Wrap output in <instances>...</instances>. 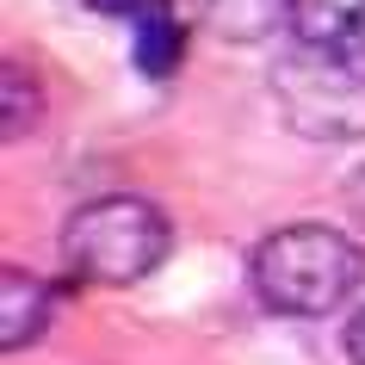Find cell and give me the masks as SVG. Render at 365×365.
<instances>
[{"mask_svg":"<svg viewBox=\"0 0 365 365\" xmlns=\"http://www.w3.org/2000/svg\"><path fill=\"white\" fill-rule=\"evenodd\" d=\"M248 279L272 316H334L365 285V248L328 223H285L260 235Z\"/></svg>","mask_w":365,"mask_h":365,"instance_id":"obj_1","label":"cell"},{"mask_svg":"<svg viewBox=\"0 0 365 365\" xmlns=\"http://www.w3.org/2000/svg\"><path fill=\"white\" fill-rule=\"evenodd\" d=\"M173 248L168 217L136 192H106L62 223V260L87 285H136Z\"/></svg>","mask_w":365,"mask_h":365,"instance_id":"obj_2","label":"cell"},{"mask_svg":"<svg viewBox=\"0 0 365 365\" xmlns=\"http://www.w3.org/2000/svg\"><path fill=\"white\" fill-rule=\"evenodd\" d=\"M272 106L304 143H359L365 136V62L316 43H291L267 68Z\"/></svg>","mask_w":365,"mask_h":365,"instance_id":"obj_3","label":"cell"},{"mask_svg":"<svg viewBox=\"0 0 365 365\" xmlns=\"http://www.w3.org/2000/svg\"><path fill=\"white\" fill-rule=\"evenodd\" d=\"M106 13H124L130 19V62L149 81H168L186 56V31L173 19V0H93Z\"/></svg>","mask_w":365,"mask_h":365,"instance_id":"obj_4","label":"cell"},{"mask_svg":"<svg viewBox=\"0 0 365 365\" xmlns=\"http://www.w3.org/2000/svg\"><path fill=\"white\" fill-rule=\"evenodd\" d=\"M285 6H291L285 25L297 43L365 62V0H285Z\"/></svg>","mask_w":365,"mask_h":365,"instance_id":"obj_5","label":"cell"},{"mask_svg":"<svg viewBox=\"0 0 365 365\" xmlns=\"http://www.w3.org/2000/svg\"><path fill=\"white\" fill-rule=\"evenodd\" d=\"M50 322V285L25 267L0 272V353H25Z\"/></svg>","mask_w":365,"mask_h":365,"instance_id":"obj_6","label":"cell"},{"mask_svg":"<svg viewBox=\"0 0 365 365\" xmlns=\"http://www.w3.org/2000/svg\"><path fill=\"white\" fill-rule=\"evenodd\" d=\"M279 13H291L285 0H211V31L235 43H260L279 25Z\"/></svg>","mask_w":365,"mask_h":365,"instance_id":"obj_7","label":"cell"},{"mask_svg":"<svg viewBox=\"0 0 365 365\" xmlns=\"http://www.w3.org/2000/svg\"><path fill=\"white\" fill-rule=\"evenodd\" d=\"M38 124V81L25 75V62L6 56V136H25Z\"/></svg>","mask_w":365,"mask_h":365,"instance_id":"obj_8","label":"cell"},{"mask_svg":"<svg viewBox=\"0 0 365 365\" xmlns=\"http://www.w3.org/2000/svg\"><path fill=\"white\" fill-rule=\"evenodd\" d=\"M346 359L365 365V309H353V322H346Z\"/></svg>","mask_w":365,"mask_h":365,"instance_id":"obj_9","label":"cell"}]
</instances>
